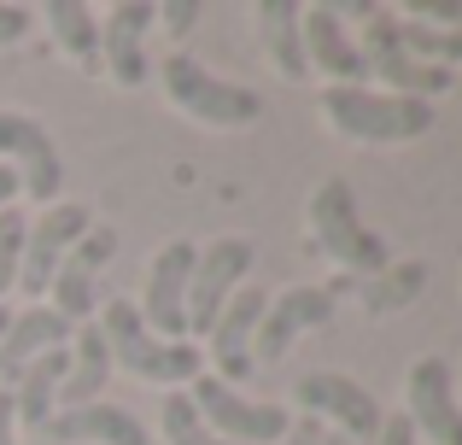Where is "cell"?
I'll use <instances>...</instances> for the list:
<instances>
[{"label": "cell", "instance_id": "cell-18", "mask_svg": "<svg viewBox=\"0 0 462 445\" xmlns=\"http://www.w3.org/2000/svg\"><path fill=\"white\" fill-rule=\"evenodd\" d=\"M77 340V329H70L65 317H59L53 305H30V311H12L6 334H0V381H18L23 369L35 364L42 352H59V346Z\"/></svg>", "mask_w": 462, "mask_h": 445}, {"label": "cell", "instance_id": "cell-21", "mask_svg": "<svg viewBox=\"0 0 462 445\" xmlns=\"http://www.w3.org/2000/svg\"><path fill=\"white\" fill-rule=\"evenodd\" d=\"M299 0H258V30H263V53L270 65L282 70L287 82H305L310 77V59H305V30H299Z\"/></svg>", "mask_w": 462, "mask_h": 445}, {"label": "cell", "instance_id": "cell-24", "mask_svg": "<svg viewBox=\"0 0 462 445\" xmlns=\"http://www.w3.org/2000/svg\"><path fill=\"white\" fill-rule=\"evenodd\" d=\"M398 42H404V53L416 59V65H439V70L462 65V23L457 30H428V23L398 18Z\"/></svg>", "mask_w": 462, "mask_h": 445}, {"label": "cell", "instance_id": "cell-17", "mask_svg": "<svg viewBox=\"0 0 462 445\" xmlns=\"http://www.w3.org/2000/svg\"><path fill=\"white\" fill-rule=\"evenodd\" d=\"M147 30H152V6L147 0H117L100 23V59H106V77L117 88H135L147 82Z\"/></svg>", "mask_w": 462, "mask_h": 445}, {"label": "cell", "instance_id": "cell-22", "mask_svg": "<svg viewBox=\"0 0 462 445\" xmlns=\"http://www.w3.org/2000/svg\"><path fill=\"white\" fill-rule=\"evenodd\" d=\"M112 375V352H106V334L94 322H82L77 346H70V369H65V387H59V411H77V404H94Z\"/></svg>", "mask_w": 462, "mask_h": 445}, {"label": "cell", "instance_id": "cell-20", "mask_svg": "<svg viewBox=\"0 0 462 445\" xmlns=\"http://www.w3.org/2000/svg\"><path fill=\"white\" fill-rule=\"evenodd\" d=\"M65 369H70V346H59V352H42V357H35V364L6 387V393H12V416H18L23 428H47V416L59 411Z\"/></svg>", "mask_w": 462, "mask_h": 445}, {"label": "cell", "instance_id": "cell-36", "mask_svg": "<svg viewBox=\"0 0 462 445\" xmlns=\"http://www.w3.org/2000/svg\"><path fill=\"white\" fill-rule=\"evenodd\" d=\"M6 322H12V311H6V305H0V334H6Z\"/></svg>", "mask_w": 462, "mask_h": 445}, {"label": "cell", "instance_id": "cell-15", "mask_svg": "<svg viewBox=\"0 0 462 445\" xmlns=\"http://www.w3.org/2000/svg\"><path fill=\"white\" fill-rule=\"evenodd\" d=\"M112 258H117V235H112L106 223H94L88 235H82L77 246L65 252V264L53 270V287H47V299H53V311L70 322V329H82V317L94 311V275H100Z\"/></svg>", "mask_w": 462, "mask_h": 445}, {"label": "cell", "instance_id": "cell-32", "mask_svg": "<svg viewBox=\"0 0 462 445\" xmlns=\"http://www.w3.org/2000/svg\"><path fill=\"white\" fill-rule=\"evenodd\" d=\"M322 434H328L322 422H310V416H293V428H287L282 445H322Z\"/></svg>", "mask_w": 462, "mask_h": 445}, {"label": "cell", "instance_id": "cell-35", "mask_svg": "<svg viewBox=\"0 0 462 445\" xmlns=\"http://www.w3.org/2000/svg\"><path fill=\"white\" fill-rule=\"evenodd\" d=\"M322 445H351V440H339V434H322Z\"/></svg>", "mask_w": 462, "mask_h": 445}, {"label": "cell", "instance_id": "cell-3", "mask_svg": "<svg viewBox=\"0 0 462 445\" xmlns=\"http://www.w3.org/2000/svg\"><path fill=\"white\" fill-rule=\"evenodd\" d=\"M322 117L334 135L363 141V147H393V141H421L433 129L428 100L404 94H374V88H322Z\"/></svg>", "mask_w": 462, "mask_h": 445}, {"label": "cell", "instance_id": "cell-14", "mask_svg": "<svg viewBox=\"0 0 462 445\" xmlns=\"http://www.w3.org/2000/svg\"><path fill=\"white\" fill-rule=\"evenodd\" d=\"M334 317V293L328 287H287V293L270 299V311L258 317V334H252V364H275V357L293 352V340L305 329H322Z\"/></svg>", "mask_w": 462, "mask_h": 445}, {"label": "cell", "instance_id": "cell-7", "mask_svg": "<svg viewBox=\"0 0 462 445\" xmlns=\"http://www.w3.org/2000/svg\"><path fill=\"white\" fill-rule=\"evenodd\" d=\"M252 258H258V246H252L246 235H223V240H211L205 252H193V275H188V334H211V322L223 317V305L240 293V282H246Z\"/></svg>", "mask_w": 462, "mask_h": 445}, {"label": "cell", "instance_id": "cell-29", "mask_svg": "<svg viewBox=\"0 0 462 445\" xmlns=\"http://www.w3.org/2000/svg\"><path fill=\"white\" fill-rule=\"evenodd\" d=\"M30 30H35V12L30 6H6V0H0V47H18Z\"/></svg>", "mask_w": 462, "mask_h": 445}, {"label": "cell", "instance_id": "cell-28", "mask_svg": "<svg viewBox=\"0 0 462 445\" xmlns=\"http://www.w3.org/2000/svg\"><path fill=\"white\" fill-rule=\"evenodd\" d=\"M404 23H428V30H457V23H462V0H410Z\"/></svg>", "mask_w": 462, "mask_h": 445}, {"label": "cell", "instance_id": "cell-12", "mask_svg": "<svg viewBox=\"0 0 462 445\" xmlns=\"http://www.w3.org/2000/svg\"><path fill=\"white\" fill-rule=\"evenodd\" d=\"M404 416L416 434H428L433 445H462V404H457V375L445 357H416L404 381Z\"/></svg>", "mask_w": 462, "mask_h": 445}, {"label": "cell", "instance_id": "cell-19", "mask_svg": "<svg viewBox=\"0 0 462 445\" xmlns=\"http://www.w3.org/2000/svg\"><path fill=\"white\" fill-rule=\"evenodd\" d=\"M47 434L59 445H152L147 422L124 404H77V411H53Z\"/></svg>", "mask_w": 462, "mask_h": 445}, {"label": "cell", "instance_id": "cell-4", "mask_svg": "<svg viewBox=\"0 0 462 445\" xmlns=\"http://www.w3.org/2000/svg\"><path fill=\"white\" fill-rule=\"evenodd\" d=\"M339 23H363V65H369V77L386 82V94H404V100H433V94L451 88V70L439 65H416V59L404 53V42H398V18L393 12H381L374 0H346V6H334Z\"/></svg>", "mask_w": 462, "mask_h": 445}, {"label": "cell", "instance_id": "cell-6", "mask_svg": "<svg viewBox=\"0 0 462 445\" xmlns=\"http://www.w3.org/2000/svg\"><path fill=\"white\" fill-rule=\"evenodd\" d=\"M188 399H193V411L205 416V428L228 445H282L287 428H293V411H287V404H252L240 387H223L217 375H199L188 387Z\"/></svg>", "mask_w": 462, "mask_h": 445}, {"label": "cell", "instance_id": "cell-2", "mask_svg": "<svg viewBox=\"0 0 462 445\" xmlns=\"http://www.w3.org/2000/svg\"><path fill=\"white\" fill-rule=\"evenodd\" d=\"M310 246L322 252V258H334L346 275H363V282H374V275L393 264L386 240L363 223L357 194H351L346 176H328L310 194Z\"/></svg>", "mask_w": 462, "mask_h": 445}, {"label": "cell", "instance_id": "cell-16", "mask_svg": "<svg viewBox=\"0 0 462 445\" xmlns=\"http://www.w3.org/2000/svg\"><path fill=\"white\" fill-rule=\"evenodd\" d=\"M299 30H305V59L316 77H334V88H363L369 65L357 53V35L339 23L334 6H305L299 12Z\"/></svg>", "mask_w": 462, "mask_h": 445}, {"label": "cell", "instance_id": "cell-11", "mask_svg": "<svg viewBox=\"0 0 462 445\" xmlns=\"http://www.w3.org/2000/svg\"><path fill=\"white\" fill-rule=\"evenodd\" d=\"M0 153L12 159L23 194L35 206H59V188H65V164H59V147L47 141V129L35 124L30 112H0Z\"/></svg>", "mask_w": 462, "mask_h": 445}, {"label": "cell", "instance_id": "cell-10", "mask_svg": "<svg viewBox=\"0 0 462 445\" xmlns=\"http://www.w3.org/2000/svg\"><path fill=\"white\" fill-rule=\"evenodd\" d=\"M193 240H164L147 264V293H141V322L158 340H188V275H193Z\"/></svg>", "mask_w": 462, "mask_h": 445}, {"label": "cell", "instance_id": "cell-31", "mask_svg": "<svg viewBox=\"0 0 462 445\" xmlns=\"http://www.w3.org/2000/svg\"><path fill=\"white\" fill-rule=\"evenodd\" d=\"M374 445H416V428H410V416H381V434H374Z\"/></svg>", "mask_w": 462, "mask_h": 445}, {"label": "cell", "instance_id": "cell-8", "mask_svg": "<svg viewBox=\"0 0 462 445\" xmlns=\"http://www.w3.org/2000/svg\"><path fill=\"white\" fill-rule=\"evenodd\" d=\"M293 404H305L310 422H334L328 434H339V440H351V445H374V434H381V404H374V393L357 387L351 375L310 369V375H299Z\"/></svg>", "mask_w": 462, "mask_h": 445}, {"label": "cell", "instance_id": "cell-13", "mask_svg": "<svg viewBox=\"0 0 462 445\" xmlns=\"http://www.w3.org/2000/svg\"><path fill=\"white\" fill-rule=\"evenodd\" d=\"M263 311H270V293H263V287H240L235 299H228L223 305V317L211 322V334H205V340H211V375L223 381V387H240V381H252L258 375V364H252V334H258V317Z\"/></svg>", "mask_w": 462, "mask_h": 445}, {"label": "cell", "instance_id": "cell-27", "mask_svg": "<svg viewBox=\"0 0 462 445\" xmlns=\"http://www.w3.org/2000/svg\"><path fill=\"white\" fill-rule=\"evenodd\" d=\"M23 235H30V218L23 211H0V299L18 287V264H23Z\"/></svg>", "mask_w": 462, "mask_h": 445}, {"label": "cell", "instance_id": "cell-9", "mask_svg": "<svg viewBox=\"0 0 462 445\" xmlns=\"http://www.w3.org/2000/svg\"><path fill=\"white\" fill-rule=\"evenodd\" d=\"M94 228V211L88 206H42L30 218V235H23V264H18V287L30 299H42L47 287H53V270L65 264V252L77 246L82 235Z\"/></svg>", "mask_w": 462, "mask_h": 445}, {"label": "cell", "instance_id": "cell-23", "mask_svg": "<svg viewBox=\"0 0 462 445\" xmlns=\"http://www.w3.org/2000/svg\"><path fill=\"white\" fill-rule=\"evenodd\" d=\"M42 23L53 35V47L70 59V65H100V18H94L82 0H47L42 6Z\"/></svg>", "mask_w": 462, "mask_h": 445}, {"label": "cell", "instance_id": "cell-25", "mask_svg": "<svg viewBox=\"0 0 462 445\" xmlns=\"http://www.w3.org/2000/svg\"><path fill=\"white\" fill-rule=\"evenodd\" d=\"M158 434H164V445H228L205 428V416L193 411L188 393H170V399L158 404Z\"/></svg>", "mask_w": 462, "mask_h": 445}, {"label": "cell", "instance_id": "cell-33", "mask_svg": "<svg viewBox=\"0 0 462 445\" xmlns=\"http://www.w3.org/2000/svg\"><path fill=\"white\" fill-rule=\"evenodd\" d=\"M12 428H18V416H12V393L0 387V445H18V440H12Z\"/></svg>", "mask_w": 462, "mask_h": 445}, {"label": "cell", "instance_id": "cell-1", "mask_svg": "<svg viewBox=\"0 0 462 445\" xmlns=\"http://www.w3.org/2000/svg\"><path fill=\"white\" fill-rule=\"evenodd\" d=\"M94 329L106 334V352H112V364H124L135 381H152V387H193V381L205 375V352L193 340H158V334L141 322V311L129 305V299H106L100 305V322Z\"/></svg>", "mask_w": 462, "mask_h": 445}, {"label": "cell", "instance_id": "cell-34", "mask_svg": "<svg viewBox=\"0 0 462 445\" xmlns=\"http://www.w3.org/2000/svg\"><path fill=\"white\" fill-rule=\"evenodd\" d=\"M18 188H23V182H18V171H12V164H0V211L12 206V194H18Z\"/></svg>", "mask_w": 462, "mask_h": 445}, {"label": "cell", "instance_id": "cell-30", "mask_svg": "<svg viewBox=\"0 0 462 445\" xmlns=\"http://www.w3.org/2000/svg\"><path fill=\"white\" fill-rule=\"evenodd\" d=\"M193 18H199V0H170V6H152V23H164L170 35H188Z\"/></svg>", "mask_w": 462, "mask_h": 445}, {"label": "cell", "instance_id": "cell-5", "mask_svg": "<svg viewBox=\"0 0 462 445\" xmlns=\"http://www.w3.org/2000/svg\"><path fill=\"white\" fill-rule=\"evenodd\" d=\"M158 82H164V100L176 106V112H188L193 124H205V129H246V124L263 117L258 94L240 88V82L211 77L193 53H170L164 65H158Z\"/></svg>", "mask_w": 462, "mask_h": 445}, {"label": "cell", "instance_id": "cell-26", "mask_svg": "<svg viewBox=\"0 0 462 445\" xmlns=\"http://www.w3.org/2000/svg\"><path fill=\"white\" fill-rule=\"evenodd\" d=\"M421 287H428V264H386V270L374 275V287H363V305L393 311V305H410Z\"/></svg>", "mask_w": 462, "mask_h": 445}]
</instances>
